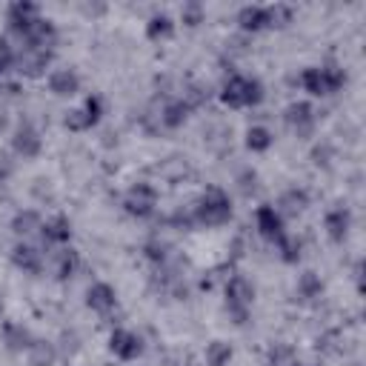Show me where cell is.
<instances>
[{
  "label": "cell",
  "mask_w": 366,
  "mask_h": 366,
  "mask_svg": "<svg viewBox=\"0 0 366 366\" xmlns=\"http://www.w3.org/2000/svg\"><path fill=\"white\" fill-rule=\"evenodd\" d=\"M232 214H234L232 197L220 186H209L192 206V223H200V226H209V229L226 226L232 220Z\"/></svg>",
  "instance_id": "cell-1"
},
{
  "label": "cell",
  "mask_w": 366,
  "mask_h": 366,
  "mask_svg": "<svg viewBox=\"0 0 366 366\" xmlns=\"http://www.w3.org/2000/svg\"><path fill=\"white\" fill-rule=\"evenodd\" d=\"M220 103L229 106V109H254L263 103L266 97V89L257 77H249V74H229L220 86Z\"/></svg>",
  "instance_id": "cell-2"
},
{
  "label": "cell",
  "mask_w": 366,
  "mask_h": 366,
  "mask_svg": "<svg viewBox=\"0 0 366 366\" xmlns=\"http://www.w3.org/2000/svg\"><path fill=\"white\" fill-rule=\"evenodd\" d=\"M297 80H300V89L309 92L312 97H329L346 86V71L337 63H320V66L303 69Z\"/></svg>",
  "instance_id": "cell-3"
},
{
  "label": "cell",
  "mask_w": 366,
  "mask_h": 366,
  "mask_svg": "<svg viewBox=\"0 0 366 366\" xmlns=\"http://www.w3.org/2000/svg\"><path fill=\"white\" fill-rule=\"evenodd\" d=\"M289 20H292V9L289 6H280V3H274V6H257V3H252V6H243L237 11V26L243 31H249V34L263 31V29H272V26H286Z\"/></svg>",
  "instance_id": "cell-4"
},
{
  "label": "cell",
  "mask_w": 366,
  "mask_h": 366,
  "mask_svg": "<svg viewBox=\"0 0 366 366\" xmlns=\"http://www.w3.org/2000/svg\"><path fill=\"white\" fill-rule=\"evenodd\" d=\"M254 283L246 277V274H229L226 286H223V297H226V312L232 315V320L237 326H243L249 320V312H252V303H254Z\"/></svg>",
  "instance_id": "cell-5"
},
{
  "label": "cell",
  "mask_w": 366,
  "mask_h": 366,
  "mask_svg": "<svg viewBox=\"0 0 366 366\" xmlns=\"http://www.w3.org/2000/svg\"><path fill=\"white\" fill-rule=\"evenodd\" d=\"M123 212L137 217V220H146L157 212V189L149 183V180H137L126 189L123 194Z\"/></svg>",
  "instance_id": "cell-6"
},
{
  "label": "cell",
  "mask_w": 366,
  "mask_h": 366,
  "mask_svg": "<svg viewBox=\"0 0 366 366\" xmlns=\"http://www.w3.org/2000/svg\"><path fill=\"white\" fill-rule=\"evenodd\" d=\"M40 20H43V14H40V6H37V3L14 0V3L6 9V26H9V31H11L17 40H23Z\"/></svg>",
  "instance_id": "cell-7"
},
{
  "label": "cell",
  "mask_w": 366,
  "mask_h": 366,
  "mask_svg": "<svg viewBox=\"0 0 366 366\" xmlns=\"http://www.w3.org/2000/svg\"><path fill=\"white\" fill-rule=\"evenodd\" d=\"M100 117H103V97L100 94H89L77 109H71L66 114L63 126L69 132H89V129H94L100 123Z\"/></svg>",
  "instance_id": "cell-8"
},
{
  "label": "cell",
  "mask_w": 366,
  "mask_h": 366,
  "mask_svg": "<svg viewBox=\"0 0 366 366\" xmlns=\"http://www.w3.org/2000/svg\"><path fill=\"white\" fill-rule=\"evenodd\" d=\"M283 123L289 126V132L300 140L312 137L315 134V126H317V114H315V106L306 103V100H295L286 106L283 112Z\"/></svg>",
  "instance_id": "cell-9"
},
{
  "label": "cell",
  "mask_w": 366,
  "mask_h": 366,
  "mask_svg": "<svg viewBox=\"0 0 366 366\" xmlns=\"http://www.w3.org/2000/svg\"><path fill=\"white\" fill-rule=\"evenodd\" d=\"M11 152H14L17 157H23V160H34V157L43 152V137H40V132L34 129V123L20 120V123L14 126V132H11Z\"/></svg>",
  "instance_id": "cell-10"
},
{
  "label": "cell",
  "mask_w": 366,
  "mask_h": 366,
  "mask_svg": "<svg viewBox=\"0 0 366 366\" xmlns=\"http://www.w3.org/2000/svg\"><path fill=\"white\" fill-rule=\"evenodd\" d=\"M143 349L146 346H143V337L137 332H132L126 326L112 329V335H109V352L114 357H120V360H137L143 355Z\"/></svg>",
  "instance_id": "cell-11"
},
{
  "label": "cell",
  "mask_w": 366,
  "mask_h": 366,
  "mask_svg": "<svg viewBox=\"0 0 366 366\" xmlns=\"http://www.w3.org/2000/svg\"><path fill=\"white\" fill-rule=\"evenodd\" d=\"M254 229H257V234H260L263 240L277 243V240L286 234V217H283L274 206L263 203V206L254 209Z\"/></svg>",
  "instance_id": "cell-12"
},
{
  "label": "cell",
  "mask_w": 366,
  "mask_h": 366,
  "mask_svg": "<svg viewBox=\"0 0 366 366\" xmlns=\"http://www.w3.org/2000/svg\"><path fill=\"white\" fill-rule=\"evenodd\" d=\"M51 57H54V51L20 46V49H17V63H14V69H17L23 77H40V74H46Z\"/></svg>",
  "instance_id": "cell-13"
},
{
  "label": "cell",
  "mask_w": 366,
  "mask_h": 366,
  "mask_svg": "<svg viewBox=\"0 0 366 366\" xmlns=\"http://www.w3.org/2000/svg\"><path fill=\"white\" fill-rule=\"evenodd\" d=\"M323 229H326V237L332 243H343L352 232V212L349 206H332L326 214H323Z\"/></svg>",
  "instance_id": "cell-14"
},
{
  "label": "cell",
  "mask_w": 366,
  "mask_h": 366,
  "mask_svg": "<svg viewBox=\"0 0 366 366\" xmlns=\"http://www.w3.org/2000/svg\"><path fill=\"white\" fill-rule=\"evenodd\" d=\"M11 263H14V269H20L26 274H40L43 266H46V254L37 246L20 240V243L11 246Z\"/></svg>",
  "instance_id": "cell-15"
},
{
  "label": "cell",
  "mask_w": 366,
  "mask_h": 366,
  "mask_svg": "<svg viewBox=\"0 0 366 366\" xmlns=\"http://www.w3.org/2000/svg\"><path fill=\"white\" fill-rule=\"evenodd\" d=\"M86 306L92 312H97V315H109L112 309H117V292H114V286L106 283V280L92 283L86 289Z\"/></svg>",
  "instance_id": "cell-16"
},
{
  "label": "cell",
  "mask_w": 366,
  "mask_h": 366,
  "mask_svg": "<svg viewBox=\"0 0 366 366\" xmlns=\"http://www.w3.org/2000/svg\"><path fill=\"white\" fill-rule=\"evenodd\" d=\"M46 83L54 97H74L80 92V74L74 69H51Z\"/></svg>",
  "instance_id": "cell-17"
},
{
  "label": "cell",
  "mask_w": 366,
  "mask_h": 366,
  "mask_svg": "<svg viewBox=\"0 0 366 366\" xmlns=\"http://www.w3.org/2000/svg\"><path fill=\"white\" fill-rule=\"evenodd\" d=\"M40 237L49 246H69V240H71V220L66 214H54V217L43 220L40 223Z\"/></svg>",
  "instance_id": "cell-18"
},
{
  "label": "cell",
  "mask_w": 366,
  "mask_h": 366,
  "mask_svg": "<svg viewBox=\"0 0 366 366\" xmlns=\"http://www.w3.org/2000/svg\"><path fill=\"white\" fill-rule=\"evenodd\" d=\"M0 335H3V343H6L9 352H29L31 343H34V335L23 323H14V320H6Z\"/></svg>",
  "instance_id": "cell-19"
},
{
  "label": "cell",
  "mask_w": 366,
  "mask_h": 366,
  "mask_svg": "<svg viewBox=\"0 0 366 366\" xmlns=\"http://www.w3.org/2000/svg\"><path fill=\"white\" fill-rule=\"evenodd\" d=\"M189 114H192L189 100L177 97V100H169V103L160 109V123H163V129H180V126L189 120Z\"/></svg>",
  "instance_id": "cell-20"
},
{
  "label": "cell",
  "mask_w": 366,
  "mask_h": 366,
  "mask_svg": "<svg viewBox=\"0 0 366 366\" xmlns=\"http://www.w3.org/2000/svg\"><path fill=\"white\" fill-rule=\"evenodd\" d=\"M309 192L303 189V186H295V189H286L283 194H280V200H277V212L280 214H300V212H306L309 209Z\"/></svg>",
  "instance_id": "cell-21"
},
{
  "label": "cell",
  "mask_w": 366,
  "mask_h": 366,
  "mask_svg": "<svg viewBox=\"0 0 366 366\" xmlns=\"http://www.w3.org/2000/svg\"><path fill=\"white\" fill-rule=\"evenodd\" d=\"M77 269H80V254L71 246H60L54 252V277L57 280H69V277L77 274Z\"/></svg>",
  "instance_id": "cell-22"
},
{
  "label": "cell",
  "mask_w": 366,
  "mask_h": 366,
  "mask_svg": "<svg viewBox=\"0 0 366 366\" xmlns=\"http://www.w3.org/2000/svg\"><path fill=\"white\" fill-rule=\"evenodd\" d=\"M320 295H323V280L315 272H303L295 283V297L303 303H315Z\"/></svg>",
  "instance_id": "cell-23"
},
{
  "label": "cell",
  "mask_w": 366,
  "mask_h": 366,
  "mask_svg": "<svg viewBox=\"0 0 366 366\" xmlns=\"http://www.w3.org/2000/svg\"><path fill=\"white\" fill-rule=\"evenodd\" d=\"M174 34V20H172V14H166V11H157V14H152L149 17V23H146V37L149 40H169Z\"/></svg>",
  "instance_id": "cell-24"
},
{
  "label": "cell",
  "mask_w": 366,
  "mask_h": 366,
  "mask_svg": "<svg viewBox=\"0 0 366 366\" xmlns=\"http://www.w3.org/2000/svg\"><path fill=\"white\" fill-rule=\"evenodd\" d=\"M272 143H274V134H272L263 123H254V126L246 129V149H249V152L263 154V152L272 149Z\"/></svg>",
  "instance_id": "cell-25"
},
{
  "label": "cell",
  "mask_w": 366,
  "mask_h": 366,
  "mask_svg": "<svg viewBox=\"0 0 366 366\" xmlns=\"http://www.w3.org/2000/svg\"><path fill=\"white\" fill-rule=\"evenodd\" d=\"M40 223H43V217H40L34 209H20V212L11 217V232H14L17 237H29V234L40 232Z\"/></svg>",
  "instance_id": "cell-26"
},
{
  "label": "cell",
  "mask_w": 366,
  "mask_h": 366,
  "mask_svg": "<svg viewBox=\"0 0 366 366\" xmlns=\"http://www.w3.org/2000/svg\"><path fill=\"white\" fill-rule=\"evenodd\" d=\"M26 355H29V363L31 366H51L54 357H57V349H54V343L34 337V343H31V349Z\"/></svg>",
  "instance_id": "cell-27"
},
{
  "label": "cell",
  "mask_w": 366,
  "mask_h": 366,
  "mask_svg": "<svg viewBox=\"0 0 366 366\" xmlns=\"http://www.w3.org/2000/svg\"><path fill=\"white\" fill-rule=\"evenodd\" d=\"M274 249H277V254H280L283 263H297L300 254H303V243H300V237H295V234H289V232L274 243Z\"/></svg>",
  "instance_id": "cell-28"
},
{
  "label": "cell",
  "mask_w": 366,
  "mask_h": 366,
  "mask_svg": "<svg viewBox=\"0 0 366 366\" xmlns=\"http://www.w3.org/2000/svg\"><path fill=\"white\" fill-rule=\"evenodd\" d=\"M232 357H234V352L226 340H212L206 346V366H229Z\"/></svg>",
  "instance_id": "cell-29"
},
{
  "label": "cell",
  "mask_w": 366,
  "mask_h": 366,
  "mask_svg": "<svg viewBox=\"0 0 366 366\" xmlns=\"http://www.w3.org/2000/svg\"><path fill=\"white\" fill-rule=\"evenodd\" d=\"M269 366H300V360L295 357L292 346H286V343H274V346L269 349Z\"/></svg>",
  "instance_id": "cell-30"
},
{
  "label": "cell",
  "mask_w": 366,
  "mask_h": 366,
  "mask_svg": "<svg viewBox=\"0 0 366 366\" xmlns=\"http://www.w3.org/2000/svg\"><path fill=\"white\" fill-rule=\"evenodd\" d=\"M14 63H17V49L6 37H0V77L9 74L14 69Z\"/></svg>",
  "instance_id": "cell-31"
},
{
  "label": "cell",
  "mask_w": 366,
  "mask_h": 366,
  "mask_svg": "<svg viewBox=\"0 0 366 366\" xmlns=\"http://www.w3.org/2000/svg\"><path fill=\"white\" fill-rule=\"evenodd\" d=\"M143 254H146V260H152V263H166V257H169V246L163 243V240H149L146 246H143Z\"/></svg>",
  "instance_id": "cell-32"
},
{
  "label": "cell",
  "mask_w": 366,
  "mask_h": 366,
  "mask_svg": "<svg viewBox=\"0 0 366 366\" xmlns=\"http://www.w3.org/2000/svg\"><path fill=\"white\" fill-rule=\"evenodd\" d=\"M180 20H183L186 26H197V23L203 20V6H200V3H186V6L180 9Z\"/></svg>",
  "instance_id": "cell-33"
},
{
  "label": "cell",
  "mask_w": 366,
  "mask_h": 366,
  "mask_svg": "<svg viewBox=\"0 0 366 366\" xmlns=\"http://www.w3.org/2000/svg\"><path fill=\"white\" fill-rule=\"evenodd\" d=\"M254 189H257V174H254L252 169H246V172L240 174V192H243V194H252Z\"/></svg>",
  "instance_id": "cell-34"
},
{
  "label": "cell",
  "mask_w": 366,
  "mask_h": 366,
  "mask_svg": "<svg viewBox=\"0 0 366 366\" xmlns=\"http://www.w3.org/2000/svg\"><path fill=\"white\" fill-rule=\"evenodd\" d=\"M11 172H14V160H11V154H9V152H3V149H0V183H3V180H9V177H11Z\"/></svg>",
  "instance_id": "cell-35"
},
{
  "label": "cell",
  "mask_w": 366,
  "mask_h": 366,
  "mask_svg": "<svg viewBox=\"0 0 366 366\" xmlns=\"http://www.w3.org/2000/svg\"><path fill=\"white\" fill-rule=\"evenodd\" d=\"M0 315H3V300H0Z\"/></svg>",
  "instance_id": "cell-36"
}]
</instances>
